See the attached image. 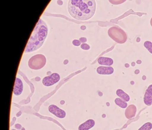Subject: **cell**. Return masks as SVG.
Instances as JSON below:
<instances>
[{"mask_svg":"<svg viewBox=\"0 0 152 130\" xmlns=\"http://www.w3.org/2000/svg\"><path fill=\"white\" fill-rule=\"evenodd\" d=\"M125 66L126 67V68H128V67H129V64H125Z\"/></svg>","mask_w":152,"mask_h":130,"instance_id":"cell-21","label":"cell"},{"mask_svg":"<svg viewBox=\"0 0 152 130\" xmlns=\"http://www.w3.org/2000/svg\"><path fill=\"white\" fill-rule=\"evenodd\" d=\"M79 40L80 41V42L84 43L85 42H87V39H86V38H85V37H82V38H80V39Z\"/></svg>","mask_w":152,"mask_h":130,"instance_id":"cell-19","label":"cell"},{"mask_svg":"<svg viewBox=\"0 0 152 130\" xmlns=\"http://www.w3.org/2000/svg\"><path fill=\"white\" fill-rule=\"evenodd\" d=\"M143 46L145 48L148 49V50L150 53L152 54V42L148 41H145L143 44Z\"/></svg>","mask_w":152,"mask_h":130,"instance_id":"cell-16","label":"cell"},{"mask_svg":"<svg viewBox=\"0 0 152 130\" xmlns=\"http://www.w3.org/2000/svg\"><path fill=\"white\" fill-rule=\"evenodd\" d=\"M152 129V124L151 122H147L139 128L138 130H151Z\"/></svg>","mask_w":152,"mask_h":130,"instance_id":"cell-15","label":"cell"},{"mask_svg":"<svg viewBox=\"0 0 152 130\" xmlns=\"http://www.w3.org/2000/svg\"><path fill=\"white\" fill-rule=\"evenodd\" d=\"M48 33L46 23L40 18L30 37L24 53H30L38 50L43 45Z\"/></svg>","mask_w":152,"mask_h":130,"instance_id":"cell-2","label":"cell"},{"mask_svg":"<svg viewBox=\"0 0 152 130\" xmlns=\"http://www.w3.org/2000/svg\"><path fill=\"white\" fill-rule=\"evenodd\" d=\"M95 121L92 119H89L82 123L78 127L79 130H89L95 126Z\"/></svg>","mask_w":152,"mask_h":130,"instance_id":"cell-11","label":"cell"},{"mask_svg":"<svg viewBox=\"0 0 152 130\" xmlns=\"http://www.w3.org/2000/svg\"><path fill=\"white\" fill-rule=\"evenodd\" d=\"M60 79V75L57 73H53L49 76L44 77L42 79V84L45 86H50L58 82Z\"/></svg>","mask_w":152,"mask_h":130,"instance_id":"cell-5","label":"cell"},{"mask_svg":"<svg viewBox=\"0 0 152 130\" xmlns=\"http://www.w3.org/2000/svg\"><path fill=\"white\" fill-rule=\"evenodd\" d=\"M23 85L22 80L18 78H16L13 88V94L18 96L21 95L23 92Z\"/></svg>","mask_w":152,"mask_h":130,"instance_id":"cell-7","label":"cell"},{"mask_svg":"<svg viewBox=\"0 0 152 130\" xmlns=\"http://www.w3.org/2000/svg\"><path fill=\"white\" fill-rule=\"evenodd\" d=\"M46 64V58L42 54H36L30 58L28 65L31 69L39 70L41 69Z\"/></svg>","mask_w":152,"mask_h":130,"instance_id":"cell-4","label":"cell"},{"mask_svg":"<svg viewBox=\"0 0 152 130\" xmlns=\"http://www.w3.org/2000/svg\"><path fill=\"white\" fill-rule=\"evenodd\" d=\"M72 44L75 46H79L81 45V42L79 40L74 39L72 41Z\"/></svg>","mask_w":152,"mask_h":130,"instance_id":"cell-18","label":"cell"},{"mask_svg":"<svg viewBox=\"0 0 152 130\" xmlns=\"http://www.w3.org/2000/svg\"><path fill=\"white\" fill-rule=\"evenodd\" d=\"M108 34L110 38L118 43H125L127 40L126 33L122 29L117 27H112L109 29Z\"/></svg>","mask_w":152,"mask_h":130,"instance_id":"cell-3","label":"cell"},{"mask_svg":"<svg viewBox=\"0 0 152 130\" xmlns=\"http://www.w3.org/2000/svg\"><path fill=\"white\" fill-rule=\"evenodd\" d=\"M22 130H25V129H24V128H22Z\"/></svg>","mask_w":152,"mask_h":130,"instance_id":"cell-23","label":"cell"},{"mask_svg":"<svg viewBox=\"0 0 152 130\" xmlns=\"http://www.w3.org/2000/svg\"><path fill=\"white\" fill-rule=\"evenodd\" d=\"M96 7L94 0H70L68 4V10L75 19L86 21L94 16Z\"/></svg>","mask_w":152,"mask_h":130,"instance_id":"cell-1","label":"cell"},{"mask_svg":"<svg viewBox=\"0 0 152 130\" xmlns=\"http://www.w3.org/2000/svg\"><path fill=\"white\" fill-rule=\"evenodd\" d=\"M98 64L101 65H107L110 66L113 65V60L112 58L108 57H101L99 58L97 60Z\"/></svg>","mask_w":152,"mask_h":130,"instance_id":"cell-12","label":"cell"},{"mask_svg":"<svg viewBox=\"0 0 152 130\" xmlns=\"http://www.w3.org/2000/svg\"><path fill=\"white\" fill-rule=\"evenodd\" d=\"M113 68L111 66H99L97 68L96 72L99 74L109 75L114 72Z\"/></svg>","mask_w":152,"mask_h":130,"instance_id":"cell-9","label":"cell"},{"mask_svg":"<svg viewBox=\"0 0 152 130\" xmlns=\"http://www.w3.org/2000/svg\"><path fill=\"white\" fill-rule=\"evenodd\" d=\"M115 103L117 106L121 107V108H126L127 107V104L125 101L122 100L119 98H117L115 100Z\"/></svg>","mask_w":152,"mask_h":130,"instance_id":"cell-14","label":"cell"},{"mask_svg":"<svg viewBox=\"0 0 152 130\" xmlns=\"http://www.w3.org/2000/svg\"><path fill=\"white\" fill-rule=\"evenodd\" d=\"M143 101L147 106H150L152 104V85H150L145 91Z\"/></svg>","mask_w":152,"mask_h":130,"instance_id":"cell-8","label":"cell"},{"mask_svg":"<svg viewBox=\"0 0 152 130\" xmlns=\"http://www.w3.org/2000/svg\"><path fill=\"white\" fill-rule=\"evenodd\" d=\"M15 127H16L17 129H20L22 128V126L21 125L18 124H17L15 125Z\"/></svg>","mask_w":152,"mask_h":130,"instance_id":"cell-20","label":"cell"},{"mask_svg":"<svg viewBox=\"0 0 152 130\" xmlns=\"http://www.w3.org/2000/svg\"><path fill=\"white\" fill-rule=\"evenodd\" d=\"M48 109L51 113L56 115L59 118H64L66 116L65 111L54 104H51L48 107Z\"/></svg>","mask_w":152,"mask_h":130,"instance_id":"cell-6","label":"cell"},{"mask_svg":"<svg viewBox=\"0 0 152 130\" xmlns=\"http://www.w3.org/2000/svg\"><path fill=\"white\" fill-rule=\"evenodd\" d=\"M150 24H151V26L152 27V18L150 20Z\"/></svg>","mask_w":152,"mask_h":130,"instance_id":"cell-22","label":"cell"},{"mask_svg":"<svg viewBox=\"0 0 152 130\" xmlns=\"http://www.w3.org/2000/svg\"><path fill=\"white\" fill-rule=\"evenodd\" d=\"M80 47L85 50H88L90 49V46L87 43H82L80 45Z\"/></svg>","mask_w":152,"mask_h":130,"instance_id":"cell-17","label":"cell"},{"mask_svg":"<svg viewBox=\"0 0 152 130\" xmlns=\"http://www.w3.org/2000/svg\"><path fill=\"white\" fill-rule=\"evenodd\" d=\"M137 112V108L134 104H131L127 107L125 110V115L126 118L131 119L135 116Z\"/></svg>","mask_w":152,"mask_h":130,"instance_id":"cell-10","label":"cell"},{"mask_svg":"<svg viewBox=\"0 0 152 130\" xmlns=\"http://www.w3.org/2000/svg\"><path fill=\"white\" fill-rule=\"evenodd\" d=\"M12 130H15V129H12Z\"/></svg>","mask_w":152,"mask_h":130,"instance_id":"cell-24","label":"cell"},{"mask_svg":"<svg viewBox=\"0 0 152 130\" xmlns=\"http://www.w3.org/2000/svg\"><path fill=\"white\" fill-rule=\"evenodd\" d=\"M117 96H118L122 100H124L126 102H129L130 99L129 96L123 90L121 89H118L116 91Z\"/></svg>","mask_w":152,"mask_h":130,"instance_id":"cell-13","label":"cell"}]
</instances>
